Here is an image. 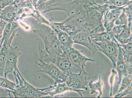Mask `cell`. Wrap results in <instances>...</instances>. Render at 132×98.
<instances>
[{"label": "cell", "instance_id": "obj_1", "mask_svg": "<svg viewBox=\"0 0 132 98\" xmlns=\"http://www.w3.org/2000/svg\"><path fill=\"white\" fill-rule=\"evenodd\" d=\"M16 84L14 90L6 89V92L13 94L15 98L48 97V92H45L36 88L24 79L19 69L13 74Z\"/></svg>", "mask_w": 132, "mask_h": 98}, {"label": "cell", "instance_id": "obj_2", "mask_svg": "<svg viewBox=\"0 0 132 98\" xmlns=\"http://www.w3.org/2000/svg\"><path fill=\"white\" fill-rule=\"evenodd\" d=\"M33 31L42 39L44 45V50L50 55L62 54L66 51L59 40L56 33L52 29H37Z\"/></svg>", "mask_w": 132, "mask_h": 98}, {"label": "cell", "instance_id": "obj_3", "mask_svg": "<svg viewBox=\"0 0 132 98\" xmlns=\"http://www.w3.org/2000/svg\"><path fill=\"white\" fill-rule=\"evenodd\" d=\"M46 62L47 63L55 64L67 75L70 73L77 74L81 72L72 64L68 58L67 50L62 54L54 56L48 55L46 58Z\"/></svg>", "mask_w": 132, "mask_h": 98}, {"label": "cell", "instance_id": "obj_4", "mask_svg": "<svg viewBox=\"0 0 132 98\" xmlns=\"http://www.w3.org/2000/svg\"><path fill=\"white\" fill-rule=\"evenodd\" d=\"M39 63L35 62L39 66L37 72H41L48 75L54 80V85L66 82L68 76L55 64L47 63L39 61Z\"/></svg>", "mask_w": 132, "mask_h": 98}, {"label": "cell", "instance_id": "obj_5", "mask_svg": "<svg viewBox=\"0 0 132 98\" xmlns=\"http://www.w3.org/2000/svg\"><path fill=\"white\" fill-rule=\"evenodd\" d=\"M97 51H101L112 62L113 68L116 69V63L119 51L118 42L116 39L104 42H94Z\"/></svg>", "mask_w": 132, "mask_h": 98}, {"label": "cell", "instance_id": "obj_6", "mask_svg": "<svg viewBox=\"0 0 132 98\" xmlns=\"http://www.w3.org/2000/svg\"><path fill=\"white\" fill-rule=\"evenodd\" d=\"M92 31L89 28H86L76 33L70 32L68 34L71 38L74 43L80 44L87 47L94 55L98 51L95 44L90 38V34Z\"/></svg>", "mask_w": 132, "mask_h": 98}, {"label": "cell", "instance_id": "obj_7", "mask_svg": "<svg viewBox=\"0 0 132 98\" xmlns=\"http://www.w3.org/2000/svg\"><path fill=\"white\" fill-rule=\"evenodd\" d=\"M66 83L70 88L75 89H88L87 77L88 74L85 70L77 74L70 73L67 75Z\"/></svg>", "mask_w": 132, "mask_h": 98}, {"label": "cell", "instance_id": "obj_8", "mask_svg": "<svg viewBox=\"0 0 132 98\" xmlns=\"http://www.w3.org/2000/svg\"><path fill=\"white\" fill-rule=\"evenodd\" d=\"M21 52L17 46L13 47L11 45L10 47L7 55L6 66L4 73V77L7 78L8 74H13L17 71L18 58L21 54Z\"/></svg>", "mask_w": 132, "mask_h": 98}, {"label": "cell", "instance_id": "obj_9", "mask_svg": "<svg viewBox=\"0 0 132 98\" xmlns=\"http://www.w3.org/2000/svg\"><path fill=\"white\" fill-rule=\"evenodd\" d=\"M68 58L75 68L82 72L85 71L86 64L88 61L95 62L92 58H87L82 54V51H79L73 47L67 50Z\"/></svg>", "mask_w": 132, "mask_h": 98}, {"label": "cell", "instance_id": "obj_10", "mask_svg": "<svg viewBox=\"0 0 132 98\" xmlns=\"http://www.w3.org/2000/svg\"><path fill=\"white\" fill-rule=\"evenodd\" d=\"M50 89H52V91L51 92H48L49 95H48V97H53L54 96H57V97H59V96H61V94L67 91L76 92L81 97H82L83 95L85 94L86 91L82 89H72L69 87L66 82L58 83L56 85H54L53 86H50L47 88L39 89L42 91H44L46 90Z\"/></svg>", "mask_w": 132, "mask_h": 98}, {"label": "cell", "instance_id": "obj_11", "mask_svg": "<svg viewBox=\"0 0 132 98\" xmlns=\"http://www.w3.org/2000/svg\"><path fill=\"white\" fill-rule=\"evenodd\" d=\"M16 31H14L9 40L6 43L2 44V48L0 51V76L4 77L7 55L10 46H11L13 39L16 35Z\"/></svg>", "mask_w": 132, "mask_h": 98}, {"label": "cell", "instance_id": "obj_12", "mask_svg": "<svg viewBox=\"0 0 132 98\" xmlns=\"http://www.w3.org/2000/svg\"><path fill=\"white\" fill-rule=\"evenodd\" d=\"M52 29L56 33L60 42L65 51L73 47L74 43L72 38L68 33L62 30L54 22H51Z\"/></svg>", "mask_w": 132, "mask_h": 98}, {"label": "cell", "instance_id": "obj_13", "mask_svg": "<svg viewBox=\"0 0 132 98\" xmlns=\"http://www.w3.org/2000/svg\"><path fill=\"white\" fill-rule=\"evenodd\" d=\"M16 7L11 4L2 9L0 14V18L7 23H11L14 21L16 16Z\"/></svg>", "mask_w": 132, "mask_h": 98}, {"label": "cell", "instance_id": "obj_14", "mask_svg": "<svg viewBox=\"0 0 132 98\" xmlns=\"http://www.w3.org/2000/svg\"><path fill=\"white\" fill-rule=\"evenodd\" d=\"M116 69L118 75V83L120 84L121 83L122 77L124 76H127V74L125 63L123 59V54L119 47V51L116 63Z\"/></svg>", "mask_w": 132, "mask_h": 98}, {"label": "cell", "instance_id": "obj_15", "mask_svg": "<svg viewBox=\"0 0 132 98\" xmlns=\"http://www.w3.org/2000/svg\"><path fill=\"white\" fill-rule=\"evenodd\" d=\"M101 76V75H99V79L96 82H94V79H92L88 83L91 95L96 94L98 92L99 93L97 98H101L103 95V87L104 83L102 81Z\"/></svg>", "mask_w": 132, "mask_h": 98}, {"label": "cell", "instance_id": "obj_16", "mask_svg": "<svg viewBox=\"0 0 132 98\" xmlns=\"http://www.w3.org/2000/svg\"><path fill=\"white\" fill-rule=\"evenodd\" d=\"M114 37L121 44H126L132 42V28L126 26L120 34Z\"/></svg>", "mask_w": 132, "mask_h": 98}, {"label": "cell", "instance_id": "obj_17", "mask_svg": "<svg viewBox=\"0 0 132 98\" xmlns=\"http://www.w3.org/2000/svg\"><path fill=\"white\" fill-rule=\"evenodd\" d=\"M19 26V24L14 21L11 23H7L4 27L2 34V44L6 43L9 40L13 32Z\"/></svg>", "mask_w": 132, "mask_h": 98}, {"label": "cell", "instance_id": "obj_18", "mask_svg": "<svg viewBox=\"0 0 132 98\" xmlns=\"http://www.w3.org/2000/svg\"><path fill=\"white\" fill-rule=\"evenodd\" d=\"M132 42L126 44H118L125 63L132 62Z\"/></svg>", "mask_w": 132, "mask_h": 98}, {"label": "cell", "instance_id": "obj_19", "mask_svg": "<svg viewBox=\"0 0 132 98\" xmlns=\"http://www.w3.org/2000/svg\"><path fill=\"white\" fill-rule=\"evenodd\" d=\"M90 36L91 40L93 43L104 42L111 39L110 35L106 31L100 33H96L92 31L90 34Z\"/></svg>", "mask_w": 132, "mask_h": 98}, {"label": "cell", "instance_id": "obj_20", "mask_svg": "<svg viewBox=\"0 0 132 98\" xmlns=\"http://www.w3.org/2000/svg\"><path fill=\"white\" fill-rule=\"evenodd\" d=\"M16 84V83L11 82L7 78L0 76V87L13 91Z\"/></svg>", "mask_w": 132, "mask_h": 98}, {"label": "cell", "instance_id": "obj_21", "mask_svg": "<svg viewBox=\"0 0 132 98\" xmlns=\"http://www.w3.org/2000/svg\"><path fill=\"white\" fill-rule=\"evenodd\" d=\"M132 77L128 76H123L121 81L120 87L117 93L120 92L126 89L132 84Z\"/></svg>", "mask_w": 132, "mask_h": 98}, {"label": "cell", "instance_id": "obj_22", "mask_svg": "<svg viewBox=\"0 0 132 98\" xmlns=\"http://www.w3.org/2000/svg\"><path fill=\"white\" fill-rule=\"evenodd\" d=\"M128 23V17H127L126 14L125 13L123 8L122 13L115 21L114 25H124L127 26Z\"/></svg>", "mask_w": 132, "mask_h": 98}, {"label": "cell", "instance_id": "obj_23", "mask_svg": "<svg viewBox=\"0 0 132 98\" xmlns=\"http://www.w3.org/2000/svg\"><path fill=\"white\" fill-rule=\"evenodd\" d=\"M132 84H131L126 89L119 93H117L114 96V98H121L128 94H132Z\"/></svg>", "mask_w": 132, "mask_h": 98}, {"label": "cell", "instance_id": "obj_24", "mask_svg": "<svg viewBox=\"0 0 132 98\" xmlns=\"http://www.w3.org/2000/svg\"><path fill=\"white\" fill-rule=\"evenodd\" d=\"M111 75L110 76L109 79V83H110V86H111V90H110V96H112V90L113 87L114 82L115 78H116V75H117V72L115 69L113 68L111 70Z\"/></svg>", "mask_w": 132, "mask_h": 98}, {"label": "cell", "instance_id": "obj_25", "mask_svg": "<svg viewBox=\"0 0 132 98\" xmlns=\"http://www.w3.org/2000/svg\"><path fill=\"white\" fill-rule=\"evenodd\" d=\"M90 3L96 5H102L109 4V0H88Z\"/></svg>", "mask_w": 132, "mask_h": 98}, {"label": "cell", "instance_id": "obj_26", "mask_svg": "<svg viewBox=\"0 0 132 98\" xmlns=\"http://www.w3.org/2000/svg\"><path fill=\"white\" fill-rule=\"evenodd\" d=\"M13 2V0H0V14L2 9L11 4Z\"/></svg>", "mask_w": 132, "mask_h": 98}, {"label": "cell", "instance_id": "obj_27", "mask_svg": "<svg viewBox=\"0 0 132 98\" xmlns=\"http://www.w3.org/2000/svg\"><path fill=\"white\" fill-rule=\"evenodd\" d=\"M7 23L5 21L2 19H1L0 21V37H2L3 31Z\"/></svg>", "mask_w": 132, "mask_h": 98}, {"label": "cell", "instance_id": "obj_28", "mask_svg": "<svg viewBox=\"0 0 132 98\" xmlns=\"http://www.w3.org/2000/svg\"><path fill=\"white\" fill-rule=\"evenodd\" d=\"M48 1V0H39L38 2V4H40V3H44V2H45Z\"/></svg>", "mask_w": 132, "mask_h": 98}, {"label": "cell", "instance_id": "obj_29", "mask_svg": "<svg viewBox=\"0 0 132 98\" xmlns=\"http://www.w3.org/2000/svg\"><path fill=\"white\" fill-rule=\"evenodd\" d=\"M2 37H0V51L2 46Z\"/></svg>", "mask_w": 132, "mask_h": 98}, {"label": "cell", "instance_id": "obj_30", "mask_svg": "<svg viewBox=\"0 0 132 98\" xmlns=\"http://www.w3.org/2000/svg\"></svg>", "mask_w": 132, "mask_h": 98}]
</instances>
